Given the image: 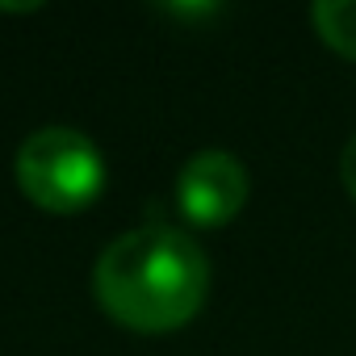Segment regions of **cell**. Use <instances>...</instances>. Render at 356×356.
<instances>
[{
	"mask_svg": "<svg viewBox=\"0 0 356 356\" xmlns=\"http://www.w3.org/2000/svg\"><path fill=\"white\" fill-rule=\"evenodd\" d=\"M92 289L113 323L143 335H163L202 310L210 293V260L185 231L138 227L101 252Z\"/></svg>",
	"mask_w": 356,
	"mask_h": 356,
	"instance_id": "cell-1",
	"label": "cell"
},
{
	"mask_svg": "<svg viewBox=\"0 0 356 356\" xmlns=\"http://www.w3.org/2000/svg\"><path fill=\"white\" fill-rule=\"evenodd\" d=\"M22 193L51 214H76L88 210L105 189V163L88 134L72 126H47L34 130L13 159Z\"/></svg>",
	"mask_w": 356,
	"mask_h": 356,
	"instance_id": "cell-2",
	"label": "cell"
},
{
	"mask_svg": "<svg viewBox=\"0 0 356 356\" xmlns=\"http://www.w3.org/2000/svg\"><path fill=\"white\" fill-rule=\"evenodd\" d=\"M248 168L231 151H197L176 176V206L193 227H222L248 202Z\"/></svg>",
	"mask_w": 356,
	"mask_h": 356,
	"instance_id": "cell-3",
	"label": "cell"
},
{
	"mask_svg": "<svg viewBox=\"0 0 356 356\" xmlns=\"http://www.w3.org/2000/svg\"><path fill=\"white\" fill-rule=\"evenodd\" d=\"M310 22L331 51L356 59V0H318L310 9Z\"/></svg>",
	"mask_w": 356,
	"mask_h": 356,
	"instance_id": "cell-4",
	"label": "cell"
},
{
	"mask_svg": "<svg viewBox=\"0 0 356 356\" xmlns=\"http://www.w3.org/2000/svg\"><path fill=\"white\" fill-rule=\"evenodd\" d=\"M339 176H343V189H348L352 202H356V134L348 138V147H343V155H339Z\"/></svg>",
	"mask_w": 356,
	"mask_h": 356,
	"instance_id": "cell-5",
	"label": "cell"
}]
</instances>
